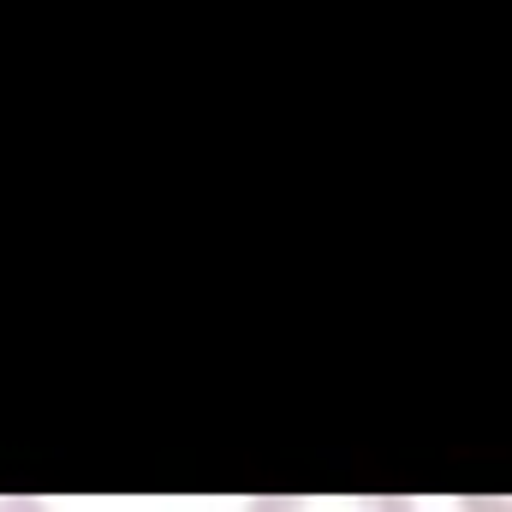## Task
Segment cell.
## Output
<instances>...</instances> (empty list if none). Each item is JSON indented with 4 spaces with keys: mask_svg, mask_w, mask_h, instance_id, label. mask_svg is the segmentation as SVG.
Instances as JSON below:
<instances>
[{
    "mask_svg": "<svg viewBox=\"0 0 512 512\" xmlns=\"http://www.w3.org/2000/svg\"><path fill=\"white\" fill-rule=\"evenodd\" d=\"M0 512H42V501H30V495H0Z\"/></svg>",
    "mask_w": 512,
    "mask_h": 512,
    "instance_id": "cell-2",
    "label": "cell"
},
{
    "mask_svg": "<svg viewBox=\"0 0 512 512\" xmlns=\"http://www.w3.org/2000/svg\"><path fill=\"white\" fill-rule=\"evenodd\" d=\"M251 512H411L405 495H262Z\"/></svg>",
    "mask_w": 512,
    "mask_h": 512,
    "instance_id": "cell-1",
    "label": "cell"
},
{
    "mask_svg": "<svg viewBox=\"0 0 512 512\" xmlns=\"http://www.w3.org/2000/svg\"><path fill=\"white\" fill-rule=\"evenodd\" d=\"M465 512H512V501H495V507H489V501H471Z\"/></svg>",
    "mask_w": 512,
    "mask_h": 512,
    "instance_id": "cell-3",
    "label": "cell"
}]
</instances>
